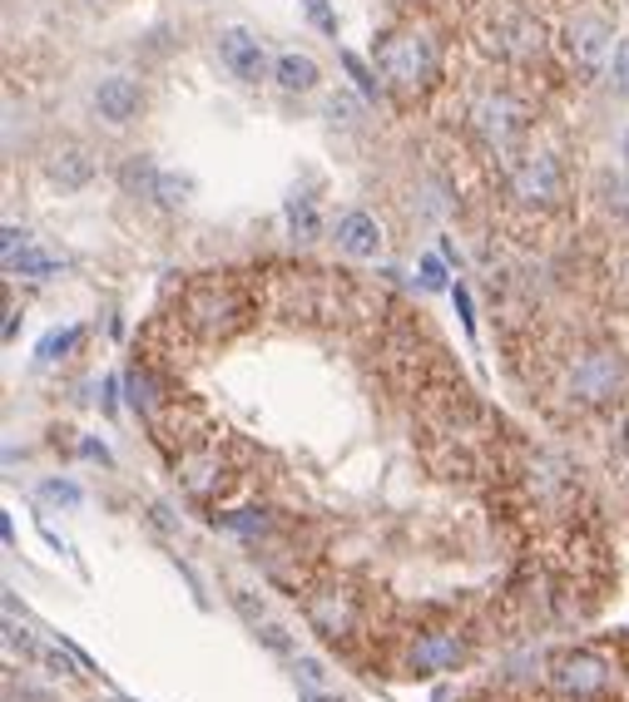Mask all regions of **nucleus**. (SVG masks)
I'll use <instances>...</instances> for the list:
<instances>
[{"mask_svg":"<svg viewBox=\"0 0 629 702\" xmlns=\"http://www.w3.org/2000/svg\"><path fill=\"white\" fill-rule=\"evenodd\" d=\"M5 272H15V277H55V272H60V257L45 253V247H35V243H25V247H15V253L5 257Z\"/></svg>","mask_w":629,"mask_h":702,"instance_id":"13","label":"nucleus"},{"mask_svg":"<svg viewBox=\"0 0 629 702\" xmlns=\"http://www.w3.org/2000/svg\"><path fill=\"white\" fill-rule=\"evenodd\" d=\"M550 682H555L560 698L570 702H589L609 688V662L589 648H575V653H560L555 668H550Z\"/></svg>","mask_w":629,"mask_h":702,"instance_id":"2","label":"nucleus"},{"mask_svg":"<svg viewBox=\"0 0 629 702\" xmlns=\"http://www.w3.org/2000/svg\"><path fill=\"white\" fill-rule=\"evenodd\" d=\"M41 494H45V500H60V504H80V490H75L70 480H45Z\"/></svg>","mask_w":629,"mask_h":702,"instance_id":"19","label":"nucleus"},{"mask_svg":"<svg viewBox=\"0 0 629 702\" xmlns=\"http://www.w3.org/2000/svg\"><path fill=\"white\" fill-rule=\"evenodd\" d=\"M140 104H144V94H140V85H134L130 75H110V79H100L95 85V114L104 119V124H130L134 114H140Z\"/></svg>","mask_w":629,"mask_h":702,"instance_id":"9","label":"nucleus"},{"mask_svg":"<svg viewBox=\"0 0 629 702\" xmlns=\"http://www.w3.org/2000/svg\"><path fill=\"white\" fill-rule=\"evenodd\" d=\"M625 154H629V138H625Z\"/></svg>","mask_w":629,"mask_h":702,"instance_id":"27","label":"nucleus"},{"mask_svg":"<svg viewBox=\"0 0 629 702\" xmlns=\"http://www.w3.org/2000/svg\"><path fill=\"white\" fill-rule=\"evenodd\" d=\"M288 223L298 237H312L318 233V208H312L308 193H288Z\"/></svg>","mask_w":629,"mask_h":702,"instance_id":"17","label":"nucleus"},{"mask_svg":"<svg viewBox=\"0 0 629 702\" xmlns=\"http://www.w3.org/2000/svg\"><path fill=\"white\" fill-rule=\"evenodd\" d=\"M298 672L312 682V688H318V682H322V662H312V658H298Z\"/></svg>","mask_w":629,"mask_h":702,"instance_id":"23","label":"nucleus"},{"mask_svg":"<svg viewBox=\"0 0 629 702\" xmlns=\"http://www.w3.org/2000/svg\"><path fill=\"white\" fill-rule=\"evenodd\" d=\"M45 174H51V183L60 188V193H80V188L95 178V158H90L85 144H60L51 154V164H45Z\"/></svg>","mask_w":629,"mask_h":702,"instance_id":"10","label":"nucleus"},{"mask_svg":"<svg viewBox=\"0 0 629 702\" xmlns=\"http://www.w3.org/2000/svg\"><path fill=\"white\" fill-rule=\"evenodd\" d=\"M510 193L530 208H550L560 193H565V178H560V164L550 154H526L516 168H510Z\"/></svg>","mask_w":629,"mask_h":702,"instance_id":"3","label":"nucleus"},{"mask_svg":"<svg viewBox=\"0 0 629 702\" xmlns=\"http://www.w3.org/2000/svg\"><path fill=\"white\" fill-rule=\"evenodd\" d=\"M619 381H625V366L609 352H585L570 366V391H575L580 401H609V395L619 391Z\"/></svg>","mask_w":629,"mask_h":702,"instance_id":"5","label":"nucleus"},{"mask_svg":"<svg viewBox=\"0 0 629 702\" xmlns=\"http://www.w3.org/2000/svg\"><path fill=\"white\" fill-rule=\"evenodd\" d=\"M338 247L347 257H377L382 253V227H377V218L372 213H362V208H352V213H342L338 218Z\"/></svg>","mask_w":629,"mask_h":702,"instance_id":"11","label":"nucleus"},{"mask_svg":"<svg viewBox=\"0 0 629 702\" xmlns=\"http://www.w3.org/2000/svg\"><path fill=\"white\" fill-rule=\"evenodd\" d=\"M625 287H629V267H625Z\"/></svg>","mask_w":629,"mask_h":702,"instance_id":"26","label":"nucleus"},{"mask_svg":"<svg viewBox=\"0 0 629 702\" xmlns=\"http://www.w3.org/2000/svg\"><path fill=\"white\" fill-rule=\"evenodd\" d=\"M377 69H382V79H387L391 89L411 94V89H421L431 79V69H437V49H431L427 35L401 30V35H387L377 45Z\"/></svg>","mask_w":629,"mask_h":702,"instance_id":"1","label":"nucleus"},{"mask_svg":"<svg viewBox=\"0 0 629 702\" xmlns=\"http://www.w3.org/2000/svg\"><path fill=\"white\" fill-rule=\"evenodd\" d=\"M308 619H312V628H322V633H342V623H347V603H342L338 593H322V599L308 603Z\"/></svg>","mask_w":629,"mask_h":702,"instance_id":"14","label":"nucleus"},{"mask_svg":"<svg viewBox=\"0 0 629 702\" xmlns=\"http://www.w3.org/2000/svg\"><path fill=\"white\" fill-rule=\"evenodd\" d=\"M80 450H85V455H90V460H110V450H104V445H100V441H85V445H80Z\"/></svg>","mask_w":629,"mask_h":702,"instance_id":"24","label":"nucleus"},{"mask_svg":"<svg viewBox=\"0 0 629 702\" xmlns=\"http://www.w3.org/2000/svg\"><path fill=\"white\" fill-rule=\"evenodd\" d=\"M461 658H466V643H461L451 628H437V633H421V638L411 643L407 672H417V678H437V672L456 668Z\"/></svg>","mask_w":629,"mask_h":702,"instance_id":"8","label":"nucleus"},{"mask_svg":"<svg viewBox=\"0 0 629 702\" xmlns=\"http://www.w3.org/2000/svg\"><path fill=\"white\" fill-rule=\"evenodd\" d=\"M273 79H278L288 94H308V89H318L322 69H318V59H312V55H298V49H288V55L273 59Z\"/></svg>","mask_w":629,"mask_h":702,"instance_id":"12","label":"nucleus"},{"mask_svg":"<svg viewBox=\"0 0 629 702\" xmlns=\"http://www.w3.org/2000/svg\"><path fill=\"white\" fill-rule=\"evenodd\" d=\"M471 129L481 134L486 148H506L520 134V104L510 94H481L471 104Z\"/></svg>","mask_w":629,"mask_h":702,"instance_id":"7","label":"nucleus"},{"mask_svg":"<svg viewBox=\"0 0 629 702\" xmlns=\"http://www.w3.org/2000/svg\"><path fill=\"white\" fill-rule=\"evenodd\" d=\"M219 59H223V69H229V75L243 79V85H258V79L273 75V65H268V55H263L258 35H253V30H243V25H229L219 35Z\"/></svg>","mask_w":629,"mask_h":702,"instance_id":"6","label":"nucleus"},{"mask_svg":"<svg viewBox=\"0 0 629 702\" xmlns=\"http://www.w3.org/2000/svg\"><path fill=\"white\" fill-rule=\"evenodd\" d=\"M421 287H431V292H441V287H446V272H441L437 257H427V263H421Z\"/></svg>","mask_w":629,"mask_h":702,"instance_id":"21","label":"nucleus"},{"mask_svg":"<svg viewBox=\"0 0 629 702\" xmlns=\"http://www.w3.org/2000/svg\"><path fill=\"white\" fill-rule=\"evenodd\" d=\"M342 65H347V75L357 79L362 94H377V75H367V65H362V55H352V49H342Z\"/></svg>","mask_w":629,"mask_h":702,"instance_id":"18","label":"nucleus"},{"mask_svg":"<svg viewBox=\"0 0 629 702\" xmlns=\"http://www.w3.org/2000/svg\"><path fill=\"white\" fill-rule=\"evenodd\" d=\"M229 524H233V530H243V534H253V530H263V514H229Z\"/></svg>","mask_w":629,"mask_h":702,"instance_id":"22","label":"nucleus"},{"mask_svg":"<svg viewBox=\"0 0 629 702\" xmlns=\"http://www.w3.org/2000/svg\"><path fill=\"white\" fill-rule=\"evenodd\" d=\"M619 450L629 455V421H625V431H619Z\"/></svg>","mask_w":629,"mask_h":702,"instance_id":"25","label":"nucleus"},{"mask_svg":"<svg viewBox=\"0 0 629 702\" xmlns=\"http://www.w3.org/2000/svg\"><path fill=\"white\" fill-rule=\"evenodd\" d=\"M75 342H80V326H51V332L41 336V346H35V361L41 366L60 361V356H70Z\"/></svg>","mask_w":629,"mask_h":702,"instance_id":"15","label":"nucleus"},{"mask_svg":"<svg viewBox=\"0 0 629 702\" xmlns=\"http://www.w3.org/2000/svg\"><path fill=\"white\" fill-rule=\"evenodd\" d=\"M565 45H570V59H575L585 75H599L609 59V45H615V30H609L605 15L585 10V15H575L565 25Z\"/></svg>","mask_w":629,"mask_h":702,"instance_id":"4","label":"nucleus"},{"mask_svg":"<svg viewBox=\"0 0 629 702\" xmlns=\"http://www.w3.org/2000/svg\"><path fill=\"white\" fill-rule=\"evenodd\" d=\"M308 15L322 25V35H332V40H338V20H332V10L322 5V0H308Z\"/></svg>","mask_w":629,"mask_h":702,"instance_id":"20","label":"nucleus"},{"mask_svg":"<svg viewBox=\"0 0 629 702\" xmlns=\"http://www.w3.org/2000/svg\"><path fill=\"white\" fill-rule=\"evenodd\" d=\"M159 183H164V174L159 168L150 164V158H134V164H124V188H130V193H159Z\"/></svg>","mask_w":629,"mask_h":702,"instance_id":"16","label":"nucleus"}]
</instances>
